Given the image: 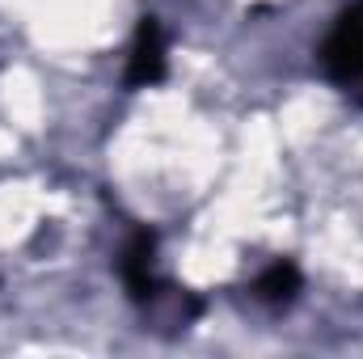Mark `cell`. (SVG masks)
<instances>
[{
  "instance_id": "cell-2",
  "label": "cell",
  "mask_w": 363,
  "mask_h": 359,
  "mask_svg": "<svg viewBox=\"0 0 363 359\" xmlns=\"http://www.w3.org/2000/svg\"><path fill=\"white\" fill-rule=\"evenodd\" d=\"M161 77H165V34L157 17H144L127 55V85L144 89V85H157Z\"/></svg>"
},
{
  "instance_id": "cell-4",
  "label": "cell",
  "mask_w": 363,
  "mask_h": 359,
  "mask_svg": "<svg viewBox=\"0 0 363 359\" xmlns=\"http://www.w3.org/2000/svg\"><path fill=\"white\" fill-rule=\"evenodd\" d=\"M296 292H300V270L291 263H274L254 279V296L262 304H287V300H296Z\"/></svg>"
},
{
  "instance_id": "cell-3",
  "label": "cell",
  "mask_w": 363,
  "mask_h": 359,
  "mask_svg": "<svg viewBox=\"0 0 363 359\" xmlns=\"http://www.w3.org/2000/svg\"><path fill=\"white\" fill-rule=\"evenodd\" d=\"M152 233H135L131 237V245H127V254H123V283H127V292L144 304V300H157L161 296V279H157V270H152Z\"/></svg>"
},
{
  "instance_id": "cell-1",
  "label": "cell",
  "mask_w": 363,
  "mask_h": 359,
  "mask_svg": "<svg viewBox=\"0 0 363 359\" xmlns=\"http://www.w3.org/2000/svg\"><path fill=\"white\" fill-rule=\"evenodd\" d=\"M317 60H321V72L338 89L355 93V97L363 93V0H355L351 9L338 13V21L325 34Z\"/></svg>"
}]
</instances>
